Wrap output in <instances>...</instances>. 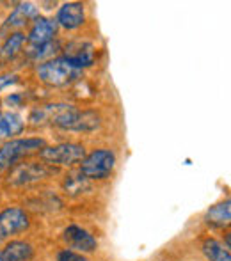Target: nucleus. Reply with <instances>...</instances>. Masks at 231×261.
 <instances>
[{
	"label": "nucleus",
	"instance_id": "obj_23",
	"mask_svg": "<svg viewBox=\"0 0 231 261\" xmlns=\"http://www.w3.org/2000/svg\"><path fill=\"white\" fill-rule=\"evenodd\" d=\"M224 242H226V245H224V247H226V249H228V251H229V249H231V233H229V231H226Z\"/></svg>",
	"mask_w": 231,
	"mask_h": 261
},
{
	"label": "nucleus",
	"instance_id": "obj_15",
	"mask_svg": "<svg viewBox=\"0 0 231 261\" xmlns=\"http://www.w3.org/2000/svg\"><path fill=\"white\" fill-rule=\"evenodd\" d=\"M6 261H32L36 254V249L27 240H9L6 242L2 251Z\"/></svg>",
	"mask_w": 231,
	"mask_h": 261
},
{
	"label": "nucleus",
	"instance_id": "obj_16",
	"mask_svg": "<svg viewBox=\"0 0 231 261\" xmlns=\"http://www.w3.org/2000/svg\"><path fill=\"white\" fill-rule=\"evenodd\" d=\"M61 50H62V45L57 39H54V41L46 43V45H41V46H27V50H25V59H27L29 62H32V64L38 66V64H41V62H46L54 57H59Z\"/></svg>",
	"mask_w": 231,
	"mask_h": 261
},
{
	"label": "nucleus",
	"instance_id": "obj_7",
	"mask_svg": "<svg viewBox=\"0 0 231 261\" xmlns=\"http://www.w3.org/2000/svg\"><path fill=\"white\" fill-rule=\"evenodd\" d=\"M31 227V217L27 210L9 204L0 212V244L13 240L16 234L25 233Z\"/></svg>",
	"mask_w": 231,
	"mask_h": 261
},
{
	"label": "nucleus",
	"instance_id": "obj_5",
	"mask_svg": "<svg viewBox=\"0 0 231 261\" xmlns=\"http://www.w3.org/2000/svg\"><path fill=\"white\" fill-rule=\"evenodd\" d=\"M59 169L52 167V165H46L43 162H18L14 167H11L7 171L6 183L13 189H23V187L34 185L43 179H48L52 176H56Z\"/></svg>",
	"mask_w": 231,
	"mask_h": 261
},
{
	"label": "nucleus",
	"instance_id": "obj_2",
	"mask_svg": "<svg viewBox=\"0 0 231 261\" xmlns=\"http://www.w3.org/2000/svg\"><path fill=\"white\" fill-rule=\"evenodd\" d=\"M34 73L39 82L48 87H56V89L73 86V84L80 82L84 76V71L73 68L62 55L38 64L34 68Z\"/></svg>",
	"mask_w": 231,
	"mask_h": 261
},
{
	"label": "nucleus",
	"instance_id": "obj_13",
	"mask_svg": "<svg viewBox=\"0 0 231 261\" xmlns=\"http://www.w3.org/2000/svg\"><path fill=\"white\" fill-rule=\"evenodd\" d=\"M27 121L13 110H0V144L11 139H18L25 132Z\"/></svg>",
	"mask_w": 231,
	"mask_h": 261
},
{
	"label": "nucleus",
	"instance_id": "obj_11",
	"mask_svg": "<svg viewBox=\"0 0 231 261\" xmlns=\"http://www.w3.org/2000/svg\"><path fill=\"white\" fill-rule=\"evenodd\" d=\"M59 25L56 18L52 16H43L38 14L34 20L31 21V27H29L27 36V45L29 46H41L46 43L54 41L57 38Z\"/></svg>",
	"mask_w": 231,
	"mask_h": 261
},
{
	"label": "nucleus",
	"instance_id": "obj_20",
	"mask_svg": "<svg viewBox=\"0 0 231 261\" xmlns=\"http://www.w3.org/2000/svg\"><path fill=\"white\" fill-rule=\"evenodd\" d=\"M56 261H89L86 254H80L76 251H71V249H61L56 256Z\"/></svg>",
	"mask_w": 231,
	"mask_h": 261
},
{
	"label": "nucleus",
	"instance_id": "obj_12",
	"mask_svg": "<svg viewBox=\"0 0 231 261\" xmlns=\"http://www.w3.org/2000/svg\"><path fill=\"white\" fill-rule=\"evenodd\" d=\"M56 21L59 27H62L64 31H76L82 25H86L87 14H86V6L82 2H66L57 9Z\"/></svg>",
	"mask_w": 231,
	"mask_h": 261
},
{
	"label": "nucleus",
	"instance_id": "obj_4",
	"mask_svg": "<svg viewBox=\"0 0 231 261\" xmlns=\"http://www.w3.org/2000/svg\"><path fill=\"white\" fill-rule=\"evenodd\" d=\"M117 164L116 151L111 148H96L80 160L79 172L89 181H104L112 176Z\"/></svg>",
	"mask_w": 231,
	"mask_h": 261
},
{
	"label": "nucleus",
	"instance_id": "obj_18",
	"mask_svg": "<svg viewBox=\"0 0 231 261\" xmlns=\"http://www.w3.org/2000/svg\"><path fill=\"white\" fill-rule=\"evenodd\" d=\"M62 190H64L66 196L79 197V196H82V194L89 192L91 181L84 178V176L79 172V169H76V171H71L66 174L64 181H62Z\"/></svg>",
	"mask_w": 231,
	"mask_h": 261
},
{
	"label": "nucleus",
	"instance_id": "obj_14",
	"mask_svg": "<svg viewBox=\"0 0 231 261\" xmlns=\"http://www.w3.org/2000/svg\"><path fill=\"white\" fill-rule=\"evenodd\" d=\"M204 224L210 229H228L231 224V201L229 197H226L224 201L214 204L207 210L204 213Z\"/></svg>",
	"mask_w": 231,
	"mask_h": 261
},
{
	"label": "nucleus",
	"instance_id": "obj_19",
	"mask_svg": "<svg viewBox=\"0 0 231 261\" xmlns=\"http://www.w3.org/2000/svg\"><path fill=\"white\" fill-rule=\"evenodd\" d=\"M201 249L208 261H231V251H228L217 238H204Z\"/></svg>",
	"mask_w": 231,
	"mask_h": 261
},
{
	"label": "nucleus",
	"instance_id": "obj_8",
	"mask_svg": "<svg viewBox=\"0 0 231 261\" xmlns=\"http://www.w3.org/2000/svg\"><path fill=\"white\" fill-rule=\"evenodd\" d=\"M61 55L73 66V68L84 69L93 68L96 62V46L94 43L87 41V39H73V41L66 43L61 50Z\"/></svg>",
	"mask_w": 231,
	"mask_h": 261
},
{
	"label": "nucleus",
	"instance_id": "obj_9",
	"mask_svg": "<svg viewBox=\"0 0 231 261\" xmlns=\"http://www.w3.org/2000/svg\"><path fill=\"white\" fill-rule=\"evenodd\" d=\"M39 14V9L36 7V4L32 2H20L16 4L9 16L4 20L2 27H0V38H7L13 32H23V29L27 25H31V21Z\"/></svg>",
	"mask_w": 231,
	"mask_h": 261
},
{
	"label": "nucleus",
	"instance_id": "obj_17",
	"mask_svg": "<svg viewBox=\"0 0 231 261\" xmlns=\"http://www.w3.org/2000/svg\"><path fill=\"white\" fill-rule=\"evenodd\" d=\"M27 45V36L25 32H13L9 34L4 43L0 45V57L4 61H14L21 52H23V46Z\"/></svg>",
	"mask_w": 231,
	"mask_h": 261
},
{
	"label": "nucleus",
	"instance_id": "obj_6",
	"mask_svg": "<svg viewBox=\"0 0 231 261\" xmlns=\"http://www.w3.org/2000/svg\"><path fill=\"white\" fill-rule=\"evenodd\" d=\"M86 146L80 142H59L54 146H45L41 151L38 153L39 162L52 167H73V165L80 164L84 156H86Z\"/></svg>",
	"mask_w": 231,
	"mask_h": 261
},
{
	"label": "nucleus",
	"instance_id": "obj_10",
	"mask_svg": "<svg viewBox=\"0 0 231 261\" xmlns=\"http://www.w3.org/2000/svg\"><path fill=\"white\" fill-rule=\"evenodd\" d=\"M62 240L68 245V249L80 252V254H89V252H94L98 249L96 237L91 231H87L86 227L79 226V224H69L68 227H64Z\"/></svg>",
	"mask_w": 231,
	"mask_h": 261
},
{
	"label": "nucleus",
	"instance_id": "obj_21",
	"mask_svg": "<svg viewBox=\"0 0 231 261\" xmlns=\"http://www.w3.org/2000/svg\"><path fill=\"white\" fill-rule=\"evenodd\" d=\"M18 82H20V76H18L14 71L2 73V75H0V94H2V91L6 89V87H11Z\"/></svg>",
	"mask_w": 231,
	"mask_h": 261
},
{
	"label": "nucleus",
	"instance_id": "obj_24",
	"mask_svg": "<svg viewBox=\"0 0 231 261\" xmlns=\"http://www.w3.org/2000/svg\"><path fill=\"white\" fill-rule=\"evenodd\" d=\"M0 261H6V259H4V256H2V252H0Z\"/></svg>",
	"mask_w": 231,
	"mask_h": 261
},
{
	"label": "nucleus",
	"instance_id": "obj_22",
	"mask_svg": "<svg viewBox=\"0 0 231 261\" xmlns=\"http://www.w3.org/2000/svg\"><path fill=\"white\" fill-rule=\"evenodd\" d=\"M25 101V94L23 93H9L6 98H4V105L9 107V109H16V107H21Z\"/></svg>",
	"mask_w": 231,
	"mask_h": 261
},
{
	"label": "nucleus",
	"instance_id": "obj_1",
	"mask_svg": "<svg viewBox=\"0 0 231 261\" xmlns=\"http://www.w3.org/2000/svg\"><path fill=\"white\" fill-rule=\"evenodd\" d=\"M29 124L36 128L54 126L64 132L89 134L100 128L101 117L96 110H84L71 103H41L31 110Z\"/></svg>",
	"mask_w": 231,
	"mask_h": 261
},
{
	"label": "nucleus",
	"instance_id": "obj_3",
	"mask_svg": "<svg viewBox=\"0 0 231 261\" xmlns=\"http://www.w3.org/2000/svg\"><path fill=\"white\" fill-rule=\"evenodd\" d=\"M45 146L46 141L43 137H18L2 142L0 144V176L23 158L38 155Z\"/></svg>",
	"mask_w": 231,
	"mask_h": 261
}]
</instances>
